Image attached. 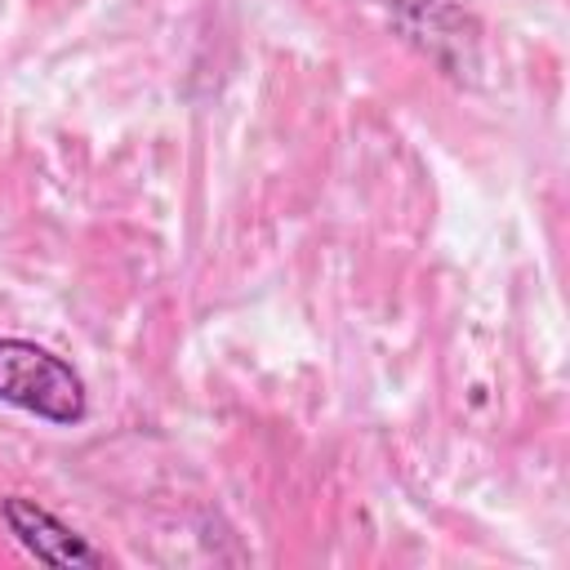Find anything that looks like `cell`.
Segmentation results:
<instances>
[{
  "label": "cell",
  "mask_w": 570,
  "mask_h": 570,
  "mask_svg": "<svg viewBox=\"0 0 570 570\" xmlns=\"http://www.w3.org/2000/svg\"><path fill=\"white\" fill-rule=\"evenodd\" d=\"M0 401L58 428H71L89 414L85 379L58 352L31 338H0Z\"/></svg>",
  "instance_id": "obj_1"
},
{
  "label": "cell",
  "mask_w": 570,
  "mask_h": 570,
  "mask_svg": "<svg viewBox=\"0 0 570 570\" xmlns=\"http://www.w3.org/2000/svg\"><path fill=\"white\" fill-rule=\"evenodd\" d=\"M0 517H4V525H9V534L36 557V561H45V566H71V570H89V566H102L107 557L85 539V534H76L67 521H58L49 508H40L36 499H27V494H9L4 503H0Z\"/></svg>",
  "instance_id": "obj_2"
}]
</instances>
